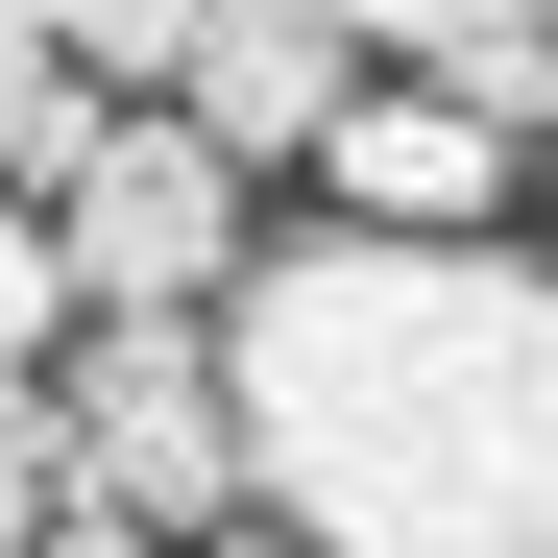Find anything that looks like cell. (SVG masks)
<instances>
[{
  "mask_svg": "<svg viewBox=\"0 0 558 558\" xmlns=\"http://www.w3.org/2000/svg\"><path fill=\"white\" fill-rule=\"evenodd\" d=\"M243 510L292 558H558V267L534 243H364L267 219L219 292Z\"/></svg>",
  "mask_w": 558,
  "mask_h": 558,
  "instance_id": "obj_1",
  "label": "cell"
},
{
  "mask_svg": "<svg viewBox=\"0 0 558 558\" xmlns=\"http://www.w3.org/2000/svg\"><path fill=\"white\" fill-rule=\"evenodd\" d=\"M49 389H73V486L146 510L170 558H195V534H267L243 510V364H219V316H73Z\"/></svg>",
  "mask_w": 558,
  "mask_h": 558,
  "instance_id": "obj_2",
  "label": "cell"
},
{
  "mask_svg": "<svg viewBox=\"0 0 558 558\" xmlns=\"http://www.w3.org/2000/svg\"><path fill=\"white\" fill-rule=\"evenodd\" d=\"M243 195H267V170H219L170 98H122L98 146H73L49 243H73V292H98V316H219L243 267H267V219H243Z\"/></svg>",
  "mask_w": 558,
  "mask_h": 558,
  "instance_id": "obj_3",
  "label": "cell"
},
{
  "mask_svg": "<svg viewBox=\"0 0 558 558\" xmlns=\"http://www.w3.org/2000/svg\"><path fill=\"white\" fill-rule=\"evenodd\" d=\"M316 219H364V243H510V146L461 98H413V73H364V122L316 146Z\"/></svg>",
  "mask_w": 558,
  "mask_h": 558,
  "instance_id": "obj_4",
  "label": "cell"
},
{
  "mask_svg": "<svg viewBox=\"0 0 558 558\" xmlns=\"http://www.w3.org/2000/svg\"><path fill=\"white\" fill-rule=\"evenodd\" d=\"M170 122H195L219 170H292V146H340V122H364V73H340L316 0H195V98H170Z\"/></svg>",
  "mask_w": 558,
  "mask_h": 558,
  "instance_id": "obj_5",
  "label": "cell"
},
{
  "mask_svg": "<svg viewBox=\"0 0 558 558\" xmlns=\"http://www.w3.org/2000/svg\"><path fill=\"white\" fill-rule=\"evenodd\" d=\"M389 73L461 98L486 146H558V25H510V0H389Z\"/></svg>",
  "mask_w": 558,
  "mask_h": 558,
  "instance_id": "obj_6",
  "label": "cell"
},
{
  "mask_svg": "<svg viewBox=\"0 0 558 558\" xmlns=\"http://www.w3.org/2000/svg\"><path fill=\"white\" fill-rule=\"evenodd\" d=\"M122 98L98 73H73V25H25V0H0V195H73V146H98Z\"/></svg>",
  "mask_w": 558,
  "mask_h": 558,
  "instance_id": "obj_7",
  "label": "cell"
},
{
  "mask_svg": "<svg viewBox=\"0 0 558 558\" xmlns=\"http://www.w3.org/2000/svg\"><path fill=\"white\" fill-rule=\"evenodd\" d=\"M49 510H73V389L0 364V558H49Z\"/></svg>",
  "mask_w": 558,
  "mask_h": 558,
  "instance_id": "obj_8",
  "label": "cell"
},
{
  "mask_svg": "<svg viewBox=\"0 0 558 558\" xmlns=\"http://www.w3.org/2000/svg\"><path fill=\"white\" fill-rule=\"evenodd\" d=\"M73 316H98V292H73L49 195H0V364H73Z\"/></svg>",
  "mask_w": 558,
  "mask_h": 558,
  "instance_id": "obj_9",
  "label": "cell"
},
{
  "mask_svg": "<svg viewBox=\"0 0 558 558\" xmlns=\"http://www.w3.org/2000/svg\"><path fill=\"white\" fill-rule=\"evenodd\" d=\"M195 558H292V534H195Z\"/></svg>",
  "mask_w": 558,
  "mask_h": 558,
  "instance_id": "obj_10",
  "label": "cell"
}]
</instances>
